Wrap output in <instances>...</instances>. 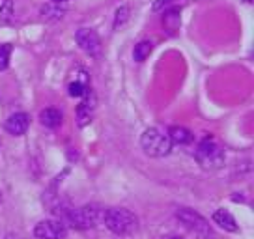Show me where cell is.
<instances>
[{
  "label": "cell",
  "mask_w": 254,
  "mask_h": 239,
  "mask_svg": "<svg viewBox=\"0 0 254 239\" xmlns=\"http://www.w3.org/2000/svg\"><path fill=\"white\" fill-rule=\"evenodd\" d=\"M103 215L105 211L99 206L88 204V206L77 207V209H67L62 219L69 228H75V230H90V228H95L97 224L103 221Z\"/></svg>",
  "instance_id": "1"
},
{
  "label": "cell",
  "mask_w": 254,
  "mask_h": 239,
  "mask_svg": "<svg viewBox=\"0 0 254 239\" xmlns=\"http://www.w3.org/2000/svg\"><path fill=\"white\" fill-rule=\"evenodd\" d=\"M103 221L105 226L116 236H127L138 228V217L124 207H114V209L105 211Z\"/></svg>",
  "instance_id": "2"
},
{
  "label": "cell",
  "mask_w": 254,
  "mask_h": 239,
  "mask_svg": "<svg viewBox=\"0 0 254 239\" xmlns=\"http://www.w3.org/2000/svg\"><path fill=\"white\" fill-rule=\"evenodd\" d=\"M194 159L204 170H215V168H221L224 165V152L215 140L206 138L200 142L198 150L194 153Z\"/></svg>",
  "instance_id": "3"
},
{
  "label": "cell",
  "mask_w": 254,
  "mask_h": 239,
  "mask_svg": "<svg viewBox=\"0 0 254 239\" xmlns=\"http://www.w3.org/2000/svg\"><path fill=\"white\" fill-rule=\"evenodd\" d=\"M140 146H142L144 153L150 157H165L172 150L170 138L157 129H146L140 138Z\"/></svg>",
  "instance_id": "4"
},
{
  "label": "cell",
  "mask_w": 254,
  "mask_h": 239,
  "mask_svg": "<svg viewBox=\"0 0 254 239\" xmlns=\"http://www.w3.org/2000/svg\"><path fill=\"white\" fill-rule=\"evenodd\" d=\"M176 219L180 221V223L190 230L192 234H196L198 238H211V226L207 224V221L204 217L200 215L198 211H194V209H189V207H182V209H178L176 211Z\"/></svg>",
  "instance_id": "5"
},
{
  "label": "cell",
  "mask_w": 254,
  "mask_h": 239,
  "mask_svg": "<svg viewBox=\"0 0 254 239\" xmlns=\"http://www.w3.org/2000/svg\"><path fill=\"white\" fill-rule=\"evenodd\" d=\"M65 234L67 228L60 221H41L34 226V236L38 239H64Z\"/></svg>",
  "instance_id": "6"
},
{
  "label": "cell",
  "mask_w": 254,
  "mask_h": 239,
  "mask_svg": "<svg viewBox=\"0 0 254 239\" xmlns=\"http://www.w3.org/2000/svg\"><path fill=\"white\" fill-rule=\"evenodd\" d=\"M75 40H77V43H79V47L82 51H86L88 55L92 56L97 55L99 49H101V40H99V36L92 28H80V30H77Z\"/></svg>",
  "instance_id": "7"
},
{
  "label": "cell",
  "mask_w": 254,
  "mask_h": 239,
  "mask_svg": "<svg viewBox=\"0 0 254 239\" xmlns=\"http://www.w3.org/2000/svg\"><path fill=\"white\" fill-rule=\"evenodd\" d=\"M30 127V116L26 112H13L6 121V131L13 136L24 135Z\"/></svg>",
  "instance_id": "8"
},
{
  "label": "cell",
  "mask_w": 254,
  "mask_h": 239,
  "mask_svg": "<svg viewBox=\"0 0 254 239\" xmlns=\"http://www.w3.org/2000/svg\"><path fill=\"white\" fill-rule=\"evenodd\" d=\"M163 28L167 30V34H176L180 30V24H182V17H180V8H168L165 11V15L161 19Z\"/></svg>",
  "instance_id": "9"
},
{
  "label": "cell",
  "mask_w": 254,
  "mask_h": 239,
  "mask_svg": "<svg viewBox=\"0 0 254 239\" xmlns=\"http://www.w3.org/2000/svg\"><path fill=\"white\" fill-rule=\"evenodd\" d=\"M94 103L95 99L90 94L82 97V105H79V109H77V123H79L80 127H84L90 123V120H92V112H94Z\"/></svg>",
  "instance_id": "10"
},
{
  "label": "cell",
  "mask_w": 254,
  "mask_h": 239,
  "mask_svg": "<svg viewBox=\"0 0 254 239\" xmlns=\"http://www.w3.org/2000/svg\"><path fill=\"white\" fill-rule=\"evenodd\" d=\"M213 221L219 228H222V230H226V232H238L239 230L234 215H232L230 211H226V209H217V211L213 213Z\"/></svg>",
  "instance_id": "11"
},
{
  "label": "cell",
  "mask_w": 254,
  "mask_h": 239,
  "mask_svg": "<svg viewBox=\"0 0 254 239\" xmlns=\"http://www.w3.org/2000/svg\"><path fill=\"white\" fill-rule=\"evenodd\" d=\"M62 112L58 111V109H53V107H49L45 111H41L40 114V121L45 125L47 129H56L62 125Z\"/></svg>",
  "instance_id": "12"
},
{
  "label": "cell",
  "mask_w": 254,
  "mask_h": 239,
  "mask_svg": "<svg viewBox=\"0 0 254 239\" xmlns=\"http://www.w3.org/2000/svg\"><path fill=\"white\" fill-rule=\"evenodd\" d=\"M168 138H170V142L172 144H180V146H187L194 140V136L190 133L189 129L185 127H170L168 129Z\"/></svg>",
  "instance_id": "13"
},
{
  "label": "cell",
  "mask_w": 254,
  "mask_h": 239,
  "mask_svg": "<svg viewBox=\"0 0 254 239\" xmlns=\"http://www.w3.org/2000/svg\"><path fill=\"white\" fill-rule=\"evenodd\" d=\"M41 17H43L45 21H60L64 17V9L58 8L56 2H51V4L41 8Z\"/></svg>",
  "instance_id": "14"
},
{
  "label": "cell",
  "mask_w": 254,
  "mask_h": 239,
  "mask_svg": "<svg viewBox=\"0 0 254 239\" xmlns=\"http://www.w3.org/2000/svg\"><path fill=\"white\" fill-rule=\"evenodd\" d=\"M129 15H131V8L129 6H120L114 13V21H112V28L114 30H120L124 24H127L129 21Z\"/></svg>",
  "instance_id": "15"
},
{
  "label": "cell",
  "mask_w": 254,
  "mask_h": 239,
  "mask_svg": "<svg viewBox=\"0 0 254 239\" xmlns=\"http://www.w3.org/2000/svg\"><path fill=\"white\" fill-rule=\"evenodd\" d=\"M151 55V43L150 41H140V43H136L135 45V51H133V58H135V62H144L148 56Z\"/></svg>",
  "instance_id": "16"
},
{
  "label": "cell",
  "mask_w": 254,
  "mask_h": 239,
  "mask_svg": "<svg viewBox=\"0 0 254 239\" xmlns=\"http://www.w3.org/2000/svg\"><path fill=\"white\" fill-rule=\"evenodd\" d=\"M13 19V2L11 0H6L2 6H0V23H11Z\"/></svg>",
  "instance_id": "17"
},
{
  "label": "cell",
  "mask_w": 254,
  "mask_h": 239,
  "mask_svg": "<svg viewBox=\"0 0 254 239\" xmlns=\"http://www.w3.org/2000/svg\"><path fill=\"white\" fill-rule=\"evenodd\" d=\"M69 94H71L73 97H84L88 94V86L82 84V82H79V80H75V82L69 84Z\"/></svg>",
  "instance_id": "18"
},
{
  "label": "cell",
  "mask_w": 254,
  "mask_h": 239,
  "mask_svg": "<svg viewBox=\"0 0 254 239\" xmlns=\"http://www.w3.org/2000/svg\"><path fill=\"white\" fill-rule=\"evenodd\" d=\"M9 53H11V47H9V45H0V71L8 69Z\"/></svg>",
  "instance_id": "19"
},
{
  "label": "cell",
  "mask_w": 254,
  "mask_h": 239,
  "mask_svg": "<svg viewBox=\"0 0 254 239\" xmlns=\"http://www.w3.org/2000/svg\"><path fill=\"white\" fill-rule=\"evenodd\" d=\"M172 2H176V0H157V2H153V9H155V11H159V9H163L165 6L172 4Z\"/></svg>",
  "instance_id": "20"
},
{
  "label": "cell",
  "mask_w": 254,
  "mask_h": 239,
  "mask_svg": "<svg viewBox=\"0 0 254 239\" xmlns=\"http://www.w3.org/2000/svg\"><path fill=\"white\" fill-rule=\"evenodd\" d=\"M6 239H17L15 236H11V234H9V236H6Z\"/></svg>",
  "instance_id": "21"
},
{
  "label": "cell",
  "mask_w": 254,
  "mask_h": 239,
  "mask_svg": "<svg viewBox=\"0 0 254 239\" xmlns=\"http://www.w3.org/2000/svg\"><path fill=\"white\" fill-rule=\"evenodd\" d=\"M53 2H56V4H60V2H65V0H53Z\"/></svg>",
  "instance_id": "22"
},
{
  "label": "cell",
  "mask_w": 254,
  "mask_h": 239,
  "mask_svg": "<svg viewBox=\"0 0 254 239\" xmlns=\"http://www.w3.org/2000/svg\"><path fill=\"white\" fill-rule=\"evenodd\" d=\"M0 204H2V192H0Z\"/></svg>",
  "instance_id": "23"
},
{
  "label": "cell",
  "mask_w": 254,
  "mask_h": 239,
  "mask_svg": "<svg viewBox=\"0 0 254 239\" xmlns=\"http://www.w3.org/2000/svg\"><path fill=\"white\" fill-rule=\"evenodd\" d=\"M170 239H182V238H170Z\"/></svg>",
  "instance_id": "24"
}]
</instances>
